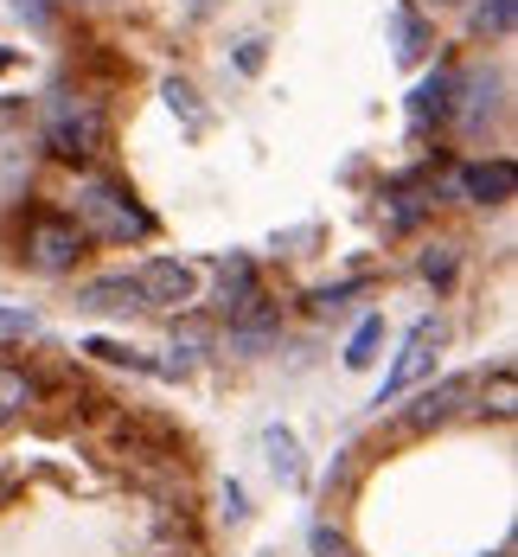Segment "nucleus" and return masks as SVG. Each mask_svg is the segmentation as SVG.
Masks as SVG:
<instances>
[{
	"label": "nucleus",
	"mask_w": 518,
	"mask_h": 557,
	"mask_svg": "<svg viewBox=\"0 0 518 557\" xmlns=\"http://www.w3.org/2000/svg\"><path fill=\"white\" fill-rule=\"evenodd\" d=\"M71 219H77V231H84L90 244H148V237L161 231V224H154V212L135 199V186H128V180L97 173V168L77 173Z\"/></svg>",
	"instance_id": "f257e3e1"
},
{
	"label": "nucleus",
	"mask_w": 518,
	"mask_h": 557,
	"mask_svg": "<svg viewBox=\"0 0 518 557\" xmlns=\"http://www.w3.org/2000/svg\"><path fill=\"white\" fill-rule=\"evenodd\" d=\"M46 154L64 168H97L110 154V110L97 97H58L46 115Z\"/></svg>",
	"instance_id": "f03ea898"
},
{
	"label": "nucleus",
	"mask_w": 518,
	"mask_h": 557,
	"mask_svg": "<svg viewBox=\"0 0 518 557\" xmlns=\"http://www.w3.org/2000/svg\"><path fill=\"white\" fill-rule=\"evenodd\" d=\"M84 257H90V237L77 231L71 212H33L20 224V263L33 276H71Z\"/></svg>",
	"instance_id": "7ed1b4c3"
},
{
	"label": "nucleus",
	"mask_w": 518,
	"mask_h": 557,
	"mask_svg": "<svg viewBox=\"0 0 518 557\" xmlns=\"http://www.w3.org/2000/svg\"><path fill=\"white\" fill-rule=\"evenodd\" d=\"M442 346H448V327H442L435 314H429V321H416V327L403 334L397 359H391V372H384V385H378V397H371V404H397L403 391H416L429 372H435Z\"/></svg>",
	"instance_id": "20e7f679"
},
{
	"label": "nucleus",
	"mask_w": 518,
	"mask_h": 557,
	"mask_svg": "<svg viewBox=\"0 0 518 557\" xmlns=\"http://www.w3.org/2000/svg\"><path fill=\"white\" fill-rule=\"evenodd\" d=\"M473 385L480 379H442V385H429V391H416V404L397 417V430L403 436H435V430H448V423H460L467 410H473Z\"/></svg>",
	"instance_id": "39448f33"
},
{
	"label": "nucleus",
	"mask_w": 518,
	"mask_h": 557,
	"mask_svg": "<svg viewBox=\"0 0 518 557\" xmlns=\"http://www.w3.org/2000/svg\"><path fill=\"white\" fill-rule=\"evenodd\" d=\"M135 295H141V308H154V314H186V308L199 301V270L179 263V257H154V263L135 270Z\"/></svg>",
	"instance_id": "423d86ee"
},
{
	"label": "nucleus",
	"mask_w": 518,
	"mask_h": 557,
	"mask_svg": "<svg viewBox=\"0 0 518 557\" xmlns=\"http://www.w3.org/2000/svg\"><path fill=\"white\" fill-rule=\"evenodd\" d=\"M218 334H225V346H237V352H263V346H276V334H282V301L263 288V295L243 301L230 321H218Z\"/></svg>",
	"instance_id": "0eeeda50"
},
{
	"label": "nucleus",
	"mask_w": 518,
	"mask_h": 557,
	"mask_svg": "<svg viewBox=\"0 0 518 557\" xmlns=\"http://www.w3.org/2000/svg\"><path fill=\"white\" fill-rule=\"evenodd\" d=\"M455 58H442L416 90H409V128L416 135H429V128H448V115H455Z\"/></svg>",
	"instance_id": "6e6552de"
},
{
	"label": "nucleus",
	"mask_w": 518,
	"mask_h": 557,
	"mask_svg": "<svg viewBox=\"0 0 518 557\" xmlns=\"http://www.w3.org/2000/svg\"><path fill=\"white\" fill-rule=\"evenodd\" d=\"M39 404H46V379L33 366H20V359H0V436L20 430Z\"/></svg>",
	"instance_id": "1a4fd4ad"
},
{
	"label": "nucleus",
	"mask_w": 518,
	"mask_h": 557,
	"mask_svg": "<svg viewBox=\"0 0 518 557\" xmlns=\"http://www.w3.org/2000/svg\"><path fill=\"white\" fill-rule=\"evenodd\" d=\"M455 193L467 199V206H506L518 193V168L506 161V154H493V161H467V168L455 173Z\"/></svg>",
	"instance_id": "9d476101"
},
{
	"label": "nucleus",
	"mask_w": 518,
	"mask_h": 557,
	"mask_svg": "<svg viewBox=\"0 0 518 557\" xmlns=\"http://www.w3.org/2000/svg\"><path fill=\"white\" fill-rule=\"evenodd\" d=\"M500 90H506V84H500L493 71L455 77V115H448V122H460V128H473V135H480V128L500 115Z\"/></svg>",
	"instance_id": "9b49d317"
},
{
	"label": "nucleus",
	"mask_w": 518,
	"mask_h": 557,
	"mask_svg": "<svg viewBox=\"0 0 518 557\" xmlns=\"http://www.w3.org/2000/svg\"><path fill=\"white\" fill-rule=\"evenodd\" d=\"M256 295H263L256 263H250V257H218V301H212L218 321H230V314H237L243 301H256Z\"/></svg>",
	"instance_id": "f8f14e48"
},
{
	"label": "nucleus",
	"mask_w": 518,
	"mask_h": 557,
	"mask_svg": "<svg viewBox=\"0 0 518 557\" xmlns=\"http://www.w3.org/2000/svg\"><path fill=\"white\" fill-rule=\"evenodd\" d=\"M77 308H90V314H128V308H141V295H135V276L122 270V276H97L77 288Z\"/></svg>",
	"instance_id": "ddd939ff"
},
{
	"label": "nucleus",
	"mask_w": 518,
	"mask_h": 557,
	"mask_svg": "<svg viewBox=\"0 0 518 557\" xmlns=\"http://www.w3.org/2000/svg\"><path fill=\"white\" fill-rule=\"evenodd\" d=\"M77 352H84V359H97V366H128V372H154V379H161V366H154L148 352H135L128 339H103V334H90V339H77Z\"/></svg>",
	"instance_id": "4468645a"
},
{
	"label": "nucleus",
	"mask_w": 518,
	"mask_h": 557,
	"mask_svg": "<svg viewBox=\"0 0 518 557\" xmlns=\"http://www.w3.org/2000/svg\"><path fill=\"white\" fill-rule=\"evenodd\" d=\"M263 448H269V468L282 474L288 487H301V481H307V461H301V443H294V430L269 423V430H263Z\"/></svg>",
	"instance_id": "2eb2a0df"
},
{
	"label": "nucleus",
	"mask_w": 518,
	"mask_h": 557,
	"mask_svg": "<svg viewBox=\"0 0 518 557\" xmlns=\"http://www.w3.org/2000/svg\"><path fill=\"white\" fill-rule=\"evenodd\" d=\"M218 346V321H205V314H173V352H186V366L199 359V352H212Z\"/></svg>",
	"instance_id": "dca6fc26"
},
{
	"label": "nucleus",
	"mask_w": 518,
	"mask_h": 557,
	"mask_svg": "<svg viewBox=\"0 0 518 557\" xmlns=\"http://www.w3.org/2000/svg\"><path fill=\"white\" fill-rule=\"evenodd\" d=\"M473 397H480V404H473L480 417L493 410L500 423H513V410H518V391H513V366H500V372H493L487 385H473Z\"/></svg>",
	"instance_id": "f3484780"
},
{
	"label": "nucleus",
	"mask_w": 518,
	"mask_h": 557,
	"mask_svg": "<svg viewBox=\"0 0 518 557\" xmlns=\"http://www.w3.org/2000/svg\"><path fill=\"white\" fill-rule=\"evenodd\" d=\"M378 346H384V314L358 321V334L345 339V372H365V366L378 359Z\"/></svg>",
	"instance_id": "a211bd4d"
},
{
	"label": "nucleus",
	"mask_w": 518,
	"mask_h": 557,
	"mask_svg": "<svg viewBox=\"0 0 518 557\" xmlns=\"http://www.w3.org/2000/svg\"><path fill=\"white\" fill-rule=\"evenodd\" d=\"M429 39H435V33H429V20L403 0V7H397V58H403V64H409V58H422V52H429Z\"/></svg>",
	"instance_id": "6ab92c4d"
},
{
	"label": "nucleus",
	"mask_w": 518,
	"mask_h": 557,
	"mask_svg": "<svg viewBox=\"0 0 518 557\" xmlns=\"http://www.w3.org/2000/svg\"><path fill=\"white\" fill-rule=\"evenodd\" d=\"M513 20H518V0H480V7H473V26H480L487 39H506Z\"/></svg>",
	"instance_id": "aec40b11"
},
{
	"label": "nucleus",
	"mask_w": 518,
	"mask_h": 557,
	"mask_svg": "<svg viewBox=\"0 0 518 557\" xmlns=\"http://www.w3.org/2000/svg\"><path fill=\"white\" fill-rule=\"evenodd\" d=\"M455 244H429V250H422V263H416V270H422V282H435V288H448V282H455Z\"/></svg>",
	"instance_id": "412c9836"
},
{
	"label": "nucleus",
	"mask_w": 518,
	"mask_h": 557,
	"mask_svg": "<svg viewBox=\"0 0 518 557\" xmlns=\"http://www.w3.org/2000/svg\"><path fill=\"white\" fill-rule=\"evenodd\" d=\"M307 545H314V557H358V552H352V539H345L333 519H320V525L307 532Z\"/></svg>",
	"instance_id": "4be33fe9"
},
{
	"label": "nucleus",
	"mask_w": 518,
	"mask_h": 557,
	"mask_svg": "<svg viewBox=\"0 0 518 557\" xmlns=\"http://www.w3.org/2000/svg\"><path fill=\"white\" fill-rule=\"evenodd\" d=\"M167 103L179 115H186V122H192V128H199V122H205V110H199V90H192V84H186V77H167Z\"/></svg>",
	"instance_id": "5701e85b"
},
{
	"label": "nucleus",
	"mask_w": 518,
	"mask_h": 557,
	"mask_svg": "<svg viewBox=\"0 0 518 557\" xmlns=\"http://www.w3.org/2000/svg\"><path fill=\"white\" fill-rule=\"evenodd\" d=\"M358 288H365V276L340 282V288H314V295H307V301H314V314H333V308H345V301H352V295H358Z\"/></svg>",
	"instance_id": "b1692460"
},
{
	"label": "nucleus",
	"mask_w": 518,
	"mask_h": 557,
	"mask_svg": "<svg viewBox=\"0 0 518 557\" xmlns=\"http://www.w3.org/2000/svg\"><path fill=\"white\" fill-rule=\"evenodd\" d=\"M148 557H205V552H199V545H192L186 532H161V539H154V552H148Z\"/></svg>",
	"instance_id": "393cba45"
},
{
	"label": "nucleus",
	"mask_w": 518,
	"mask_h": 557,
	"mask_svg": "<svg viewBox=\"0 0 518 557\" xmlns=\"http://www.w3.org/2000/svg\"><path fill=\"white\" fill-rule=\"evenodd\" d=\"M218 500H225L230 525H243V519H250V500H243V487H237V481H225V494H218Z\"/></svg>",
	"instance_id": "a878e982"
},
{
	"label": "nucleus",
	"mask_w": 518,
	"mask_h": 557,
	"mask_svg": "<svg viewBox=\"0 0 518 557\" xmlns=\"http://www.w3.org/2000/svg\"><path fill=\"white\" fill-rule=\"evenodd\" d=\"M33 334V314H20V308H0V339H26Z\"/></svg>",
	"instance_id": "bb28decb"
},
{
	"label": "nucleus",
	"mask_w": 518,
	"mask_h": 557,
	"mask_svg": "<svg viewBox=\"0 0 518 557\" xmlns=\"http://www.w3.org/2000/svg\"><path fill=\"white\" fill-rule=\"evenodd\" d=\"M237 71H243V77L263 71V39H243V46H237Z\"/></svg>",
	"instance_id": "cd10ccee"
},
{
	"label": "nucleus",
	"mask_w": 518,
	"mask_h": 557,
	"mask_svg": "<svg viewBox=\"0 0 518 557\" xmlns=\"http://www.w3.org/2000/svg\"><path fill=\"white\" fill-rule=\"evenodd\" d=\"M13 115H20V103H13V97H0V128H7Z\"/></svg>",
	"instance_id": "c85d7f7f"
},
{
	"label": "nucleus",
	"mask_w": 518,
	"mask_h": 557,
	"mask_svg": "<svg viewBox=\"0 0 518 557\" xmlns=\"http://www.w3.org/2000/svg\"><path fill=\"white\" fill-rule=\"evenodd\" d=\"M0 71H13V52H7V46H0Z\"/></svg>",
	"instance_id": "c756f323"
},
{
	"label": "nucleus",
	"mask_w": 518,
	"mask_h": 557,
	"mask_svg": "<svg viewBox=\"0 0 518 557\" xmlns=\"http://www.w3.org/2000/svg\"><path fill=\"white\" fill-rule=\"evenodd\" d=\"M493 557H513V545H500V552H493Z\"/></svg>",
	"instance_id": "7c9ffc66"
},
{
	"label": "nucleus",
	"mask_w": 518,
	"mask_h": 557,
	"mask_svg": "<svg viewBox=\"0 0 518 557\" xmlns=\"http://www.w3.org/2000/svg\"><path fill=\"white\" fill-rule=\"evenodd\" d=\"M435 7H448V0H435Z\"/></svg>",
	"instance_id": "2f4dec72"
}]
</instances>
